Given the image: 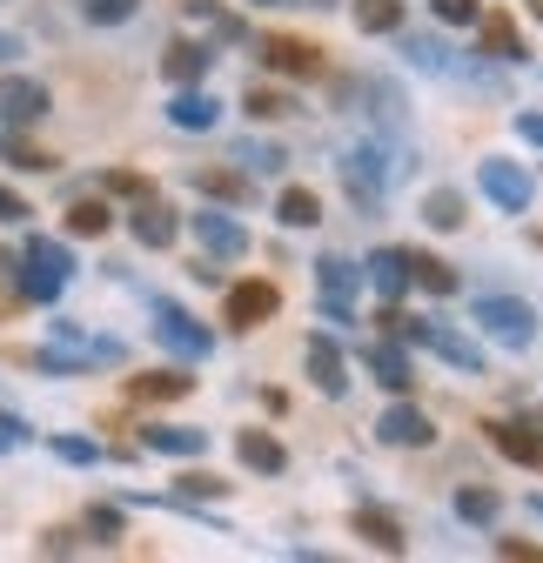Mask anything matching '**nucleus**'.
Returning a JSON list of instances; mask_svg holds the SVG:
<instances>
[{"mask_svg":"<svg viewBox=\"0 0 543 563\" xmlns=\"http://www.w3.org/2000/svg\"><path fill=\"white\" fill-rule=\"evenodd\" d=\"M335 175H343V195L363 208V216H376L383 195H389V181L402 175V148H396V141H383V134H369V141H356V148L335 162Z\"/></svg>","mask_w":543,"mask_h":563,"instance_id":"f257e3e1","label":"nucleus"},{"mask_svg":"<svg viewBox=\"0 0 543 563\" xmlns=\"http://www.w3.org/2000/svg\"><path fill=\"white\" fill-rule=\"evenodd\" d=\"M469 322H477L490 342L517 349V356L536 342V309H530L523 296H477V302H469Z\"/></svg>","mask_w":543,"mask_h":563,"instance_id":"f03ea898","label":"nucleus"},{"mask_svg":"<svg viewBox=\"0 0 543 563\" xmlns=\"http://www.w3.org/2000/svg\"><path fill=\"white\" fill-rule=\"evenodd\" d=\"M148 309H155V342H162V349H175L181 363H209V356H215V329H209V322H195L181 302L155 296Z\"/></svg>","mask_w":543,"mask_h":563,"instance_id":"7ed1b4c3","label":"nucleus"},{"mask_svg":"<svg viewBox=\"0 0 543 563\" xmlns=\"http://www.w3.org/2000/svg\"><path fill=\"white\" fill-rule=\"evenodd\" d=\"M248 47H255V60L268 67V75H282V81H315L322 75V47L315 41H296V34H248Z\"/></svg>","mask_w":543,"mask_h":563,"instance_id":"20e7f679","label":"nucleus"},{"mask_svg":"<svg viewBox=\"0 0 543 563\" xmlns=\"http://www.w3.org/2000/svg\"><path fill=\"white\" fill-rule=\"evenodd\" d=\"M181 229H195V242L209 249L215 262H242V255L255 249V242H248V229L229 216L222 201H215V208H195V216H181Z\"/></svg>","mask_w":543,"mask_h":563,"instance_id":"39448f33","label":"nucleus"},{"mask_svg":"<svg viewBox=\"0 0 543 563\" xmlns=\"http://www.w3.org/2000/svg\"><path fill=\"white\" fill-rule=\"evenodd\" d=\"M276 309H282V289H276V282H229V296H222V322H229L235 335L276 322Z\"/></svg>","mask_w":543,"mask_h":563,"instance_id":"423d86ee","label":"nucleus"},{"mask_svg":"<svg viewBox=\"0 0 543 563\" xmlns=\"http://www.w3.org/2000/svg\"><path fill=\"white\" fill-rule=\"evenodd\" d=\"M128 235H134V242H142L148 255H162V249H175V242H181V208H168L162 195H142V201H134V208H128Z\"/></svg>","mask_w":543,"mask_h":563,"instance_id":"0eeeda50","label":"nucleus"},{"mask_svg":"<svg viewBox=\"0 0 543 563\" xmlns=\"http://www.w3.org/2000/svg\"><path fill=\"white\" fill-rule=\"evenodd\" d=\"M47 114H54L47 81H34V75H0V128H34Z\"/></svg>","mask_w":543,"mask_h":563,"instance_id":"6e6552de","label":"nucleus"},{"mask_svg":"<svg viewBox=\"0 0 543 563\" xmlns=\"http://www.w3.org/2000/svg\"><path fill=\"white\" fill-rule=\"evenodd\" d=\"M363 356V369L389 389V396H410V383H417V363H410V342H396V335H376V342H363L356 349Z\"/></svg>","mask_w":543,"mask_h":563,"instance_id":"1a4fd4ad","label":"nucleus"},{"mask_svg":"<svg viewBox=\"0 0 543 563\" xmlns=\"http://www.w3.org/2000/svg\"><path fill=\"white\" fill-rule=\"evenodd\" d=\"M376 443H383V450H430V443H436V422H430L417 402L396 396V402L376 416Z\"/></svg>","mask_w":543,"mask_h":563,"instance_id":"9d476101","label":"nucleus"},{"mask_svg":"<svg viewBox=\"0 0 543 563\" xmlns=\"http://www.w3.org/2000/svg\"><path fill=\"white\" fill-rule=\"evenodd\" d=\"M302 369L315 383V396H350V356L335 349V335H302Z\"/></svg>","mask_w":543,"mask_h":563,"instance_id":"9b49d317","label":"nucleus"},{"mask_svg":"<svg viewBox=\"0 0 543 563\" xmlns=\"http://www.w3.org/2000/svg\"><path fill=\"white\" fill-rule=\"evenodd\" d=\"M477 188L503 208V216H530V201H536V181H530V168H517V162H484V168H477Z\"/></svg>","mask_w":543,"mask_h":563,"instance_id":"f8f14e48","label":"nucleus"},{"mask_svg":"<svg viewBox=\"0 0 543 563\" xmlns=\"http://www.w3.org/2000/svg\"><path fill=\"white\" fill-rule=\"evenodd\" d=\"M396 47H402V60H410V67H423V75H443V81H484L469 60H456V47H443V41H430V34H402V27H396Z\"/></svg>","mask_w":543,"mask_h":563,"instance_id":"ddd939ff","label":"nucleus"},{"mask_svg":"<svg viewBox=\"0 0 543 563\" xmlns=\"http://www.w3.org/2000/svg\"><path fill=\"white\" fill-rule=\"evenodd\" d=\"M209 67H215V41H168L162 47V75L175 81V88H195V81H209Z\"/></svg>","mask_w":543,"mask_h":563,"instance_id":"4468645a","label":"nucleus"},{"mask_svg":"<svg viewBox=\"0 0 543 563\" xmlns=\"http://www.w3.org/2000/svg\"><path fill=\"white\" fill-rule=\"evenodd\" d=\"M350 530H356L369 550H383V556H402V550H410V530H402L389 510H376V504H356V510H350Z\"/></svg>","mask_w":543,"mask_h":563,"instance_id":"2eb2a0df","label":"nucleus"},{"mask_svg":"<svg viewBox=\"0 0 543 563\" xmlns=\"http://www.w3.org/2000/svg\"><path fill=\"white\" fill-rule=\"evenodd\" d=\"M423 349H436L456 376H484V369H490V363H484V342L463 335V329H443V322H430V342H423Z\"/></svg>","mask_w":543,"mask_h":563,"instance_id":"dca6fc26","label":"nucleus"},{"mask_svg":"<svg viewBox=\"0 0 543 563\" xmlns=\"http://www.w3.org/2000/svg\"><path fill=\"white\" fill-rule=\"evenodd\" d=\"M222 121V101L209 95V88H175V101H168V128H181V134H209Z\"/></svg>","mask_w":543,"mask_h":563,"instance_id":"f3484780","label":"nucleus"},{"mask_svg":"<svg viewBox=\"0 0 543 563\" xmlns=\"http://www.w3.org/2000/svg\"><path fill=\"white\" fill-rule=\"evenodd\" d=\"M363 282H369V289H376L383 302H402V296L417 289V282H410V262H402V249H369Z\"/></svg>","mask_w":543,"mask_h":563,"instance_id":"a211bd4d","label":"nucleus"},{"mask_svg":"<svg viewBox=\"0 0 543 563\" xmlns=\"http://www.w3.org/2000/svg\"><path fill=\"white\" fill-rule=\"evenodd\" d=\"M195 396V369H142V376H128V402H181Z\"/></svg>","mask_w":543,"mask_h":563,"instance_id":"6ab92c4d","label":"nucleus"},{"mask_svg":"<svg viewBox=\"0 0 543 563\" xmlns=\"http://www.w3.org/2000/svg\"><path fill=\"white\" fill-rule=\"evenodd\" d=\"M142 450H155V456H201L209 450V430H188V422H148L142 430Z\"/></svg>","mask_w":543,"mask_h":563,"instance_id":"aec40b11","label":"nucleus"},{"mask_svg":"<svg viewBox=\"0 0 543 563\" xmlns=\"http://www.w3.org/2000/svg\"><path fill=\"white\" fill-rule=\"evenodd\" d=\"M195 188L209 195V201H222V208H248L255 201V175L248 168H201Z\"/></svg>","mask_w":543,"mask_h":563,"instance_id":"412c9836","label":"nucleus"},{"mask_svg":"<svg viewBox=\"0 0 543 563\" xmlns=\"http://www.w3.org/2000/svg\"><path fill=\"white\" fill-rule=\"evenodd\" d=\"M229 489H235L229 476H215V470H195V456H188V470L175 476V489H168L162 504H222Z\"/></svg>","mask_w":543,"mask_h":563,"instance_id":"4be33fe9","label":"nucleus"},{"mask_svg":"<svg viewBox=\"0 0 543 563\" xmlns=\"http://www.w3.org/2000/svg\"><path fill=\"white\" fill-rule=\"evenodd\" d=\"M484 437H490V450H503L510 463H543V437L530 430V422H484Z\"/></svg>","mask_w":543,"mask_h":563,"instance_id":"5701e85b","label":"nucleus"},{"mask_svg":"<svg viewBox=\"0 0 543 563\" xmlns=\"http://www.w3.org/2000/svg\"><path fill=\"white\" fill-rule=\"evenodd\" d=\"M235 456H242V470H255V476H282V470H289V450L268 437V430H242V437H235Z\"/></svg>","mask_w":543,"mask_h":563,"instance_id":"b1692460","label":"nucleus"},{"mask_svg":"<svg viewBox=\"0 0 543 563\" xmlns=\"http://www.w3.org/2000/svg\"><path fill=\"white\" fill-rule=\"evenodd\" d=\"M0 162L21 168V175H54V168H60L41 141H27V128H0Z\"/></svg>","mask_w":543,"mask_h":563,"instance_id":"393cba45","label":"nucleus"},{"mask_svg":"<svg viewBox=\"0 0 543 563\" xmlns=\"http://www.w3.org/2000/svg\"><path fill=\"white\" fill-rule=\"evenodd\" d=\"M450 510L463 517V523H477V530H490L497 517H503V497L490 483H456V497H450Z\"/></svg>","mask_w":543,"mask_h":563,"instance_id":"a878e982","label":"nucleus"},{"mask_svg":"<svg viewBox=\"0 0 543 563\" xmlns=\"http://www.w3.org/2000/svg\"><path fill=\"white\" fill-rule=\"evenodd\" d=\"M477 27H484V60H503V67H510V60H517V67L530 60V47H523V34H517L510 14H484Z\"/></svg>","mask_w":543,"mask_h":563,"instance_id":"bb28decb","label":"nucleus"},{"mask_svg":"<svg viewBox=\"0 0 543 563\" xmlns=\"http://www.w3.org/2000/svg\"><path fill=\"white\" fill-rule=\"evenodd\" d=\"M402 262H410V282H417V289H430V296H456L463 289L456 268L443 255H430V249H402Z\"/></svg>","mask_w":543,"mask_h":563,"instance_id":"cd10ccee","label":"nucleus"},{"mask_svg":"<svg viewBox=\"0 0 543 563\" xmlns=\"http://www.w3.org/2000/svg\"><path fill=\"white\" fill-rule=\"evenodd\" d=\"M14 289H21V302H34V309H54V302H60V289H67V275H54V268H41V262H27V255H21V268H14Z\"/></svg>","mask_w":543,"mask_h":563,"instance_id":"c85d7f7f","label":"nucleus"},{"mask_svg":"<svg viewBox=\"0 0 543 563\" xmlns=\"http://www.w3.org/2000/svg\"><path fill=\"white\" fill-rule=\"evenodd\" d=\"M108 229H114V208L101 195H75V201H67V235H75V242H95Z\"/></svg>","mask_w":543,"mask_h":563,"instance_id":"c756f323","label":"nucleus"},{"mask_svg":"<svg viewBox=\"0 0 543 563\" xmlns=\"http://www.w3.org/2000/svg\"><path fill=\"white\" fill-rule=\"evenodd\" d=\"M350 14H356V34H396L410 0H350Z\"/></svg>","mask_w":543,"mask_h":563,"instance_id":"7c9ffc66","label":"nucleus"},{"mask_svg":"<svg viewBox=\"0 0 543 563\" xmlns=\"http://www.w3.org/2000/svg\"><path fill=\"white\" fill-rule=\"evenodd\" d=\"M276 222L282 229H315L322 222V195L315 188H282L276 195Z\"/></svg>","mask_w":543,"mask_h":563,"instance_id":"2f4dec72","label":"nucleus"},{"mask_svg":"<svg viewBox=\"0 0 543 563\" xmlns=\"http://www.w3.org/2000/svg\"><path fill=\"white\" fill-rule=\"evenodd\" d=\"M463 216H469V208H463V188H430V195H423V222H430L436 235H456Z\"/></svg>","mask_w":543,"mask_h":563,"instance_id":"473e14b6","label":"nucleus"},{"mask_svg":"<svg viewBox=\"0 0 543 563\" xmlns=\"http://www.w3.org/2000/svg\"><path fill=\"white\" fill-rule=\"evenodd\" d=\"M315 282H322V296H356V289H363V262L315 255Z\"/></svg>","mask_w":543,"mask_h":563,"instance_id":"72a5a7b5","label":"nucleus"},{"mask_svg":"<svg viewBox=\"0 0 543 563\" xmlns=\"http://www.w3.org/2000/svg\"><path fill=\"white\" fill-rule=\"evenodd\" d=\"M88 27H128L134 14H142V0H75Z\"/></svg>","mask_w":543,"mask_h":563,"instance_id":"f704fd0d","label":"nucleus"},{"mask_svg":"<svg viewBox=\"0 0 543 563\" xmlns=\"http://www.w3.org/2000/svg\"><path fill=\"white\" fill-rule=\"evenodd\" d=\"M229 162H235V168H248V175H276L289 155L276 148V141H235V155H229Z\"/></svg>","mask_w":543,"mask_h":563,"instance_id":"c9c22d12","label":"nucleus"},{"mask_svg":"<svg viewBox=\"0 0 543 563\" xmlns=\"http://www.w3.org/2000/svg\"><path fill=\"white\" fill-rule=\"evenodd\" d=\"M34 550H41V556H81V550H88V530H81V523H47V530L34 537Z\"/></svg>","mask_w":543,"mask_h":563,"instance_id":"e433bc0d","label":"nucleus"},{"mask_svg":"<svg viewBox=\"0 0 543 563\" xmlns=\"http://www.w3.org/2000/svg\"><path fill=\"white\" fill-rule=\"evenodd\" d=\"M81 530H88V543H101V550H114L128 523H121V510H114V504H88V517H81Z\"/></svg>","mask_w":543,"mask_h":563,"instance_id":"4c0bfd02","label":"nucleus"},{"mask_svg":"<svg viewBox=\"0 0 543 563\" xmlns=\"http://www.w3.org/2000/svg\"><path fill=\"white\" fill-rule=\"evenodd\" d=\"M27 262H41V268H54V275H75V249L67 242H54V235H27V249H21Z\"/></svg>","mask_w":543,"mask_h":563,"instance_id":"58836bf2","label":"nucleus"},{"mask_svg":"<svg viewBox=\"0 0 543 563\" xmlns=\"http://www.w3.org/2000/svg\"><path fill=\"white\" fill-rule=\"evenodd\" d=\"M188 21H201V27H215V41H248V27H242L235 14H222L215 0H188Z\"/></svg>","mask_w":543,"mask_h":563,"instance_id":"ea45409f","label":"nucleus"},{"mask_svg":"<svg viewBox=\"0 0 543 563\" xmlns=\"http://www.w3.org/2000/svg\"><path fill=\"white\" fill-rule=\"evenodd\" d=\"M242 108H248V121H282V114H296V101L282 88H248Z\"/></svg>","mask_w":543,"mask_h":563,"instance_id":"a19ab883","label":"nucleus"},{"mask_svg":"<svg viewBox=\"0 0 543 563\" xmlns=\"http://www.w3.org/2000/svg\"><path fill=\"white\" fill-rule=\"evenodd\" d=\"M47 450H54V456H60V463H75V470H95V463H101V456H108V450H101V443H95V437H54V443H47Z\"/></svg>","mask_w":543,"mask_h":563,"instance_id":"79ce46f5","label":"nucleus"},{"mask_svg":"<svg viewBox=\"0 0 543 563\" xmlns=\"http://www.w3.org/2000/svg\"><path fill=\"white\" fill-rule=\"evenodd\" d=\"M430 14H436L443 27H477V21H484V0H430Z\"/></svg>","mask_w":543,"mask_h":563,"instance_id":"37998d69","label":"nucleus"},{"mask_svg":"<svg viewBox=\"0 0 543 563\" xmlns=\"http://www.w3.org/2000/svg\"><path fill=\"white\" fill-rule=\"evenodd\" d=\"M101 188H108V195H121V201L155 195V181H148V175H134V168H108V175H101Z\"/></svg>","mask_w":543,"mask_h":563,"instance_id":"c03bdc74","label":"nucleus"},{"mask_svg":"<svg viewBox=\"0 0 543 563\" xmlns=\"http://www.w3.org/2000/svg\"><path fill=\"white\" fill-rule=\"evenodd\" d=\"M21 443H34V430H27V422H21L14 409H0V456H8V450H21Z\"/></svg>","mask_w":543,"mask_h":563,"instance_id":"a18cd8bd","label":"nucleus"},{"mask_svg":"<svg viewBox=\"0 0 543 563\" xmlns=\"http://www.w3.org/2000/svg\"><path fill=\"white\" fill-rule=\"evenodd\" d=\"M510 128H517V141L543 148V108H517V114H510Z\"/></svg>","mask_w":543,"mask_h":563,"instance_id":"49530a36","label":"nucleus"},{"mask_svg":"<svg viewBox=\"0 0 543 563\" xmlns=\"http://www.w3.org/2000/svg\"><path fill=\"white\" fill-rule=\"evenodd\" d=\"M497 556H503V563H543V543H517V537H497Z\"/></svg>","mask_w":543,"mask_h":563,"instance_id":"de8ad7c7","label":"nucleus"},{"mask_svg":"<svg viewBox=\"0 0 543 563\" xmlns=\"http://www.w3.org/2000/svg\"><path fill=\"white\" fill-rule=\"evenodd\" d=\"M34 208H27V195H14L8 181H0V222H27Z\"/></svg>","mask_w":543,"mask_h":563,"instance_id":"09e8293b","label":"nucleus"},{"mask_svg":"<svg viewBox=\"0 0 543 563\" xmlns=\"http://www.w3.org/2000/svg\"><path fill=\"white\" fill-rule=\"evenodd\" d=\"M14 268H21V255H14V249H0V282H14Z\"/></svg>","mask_w":543,"mask_h":563,"instance_id":"8fccbe9b","label":"nucleus"},{"mask_svg":"<svg viewBox=\"0 0 543 563\" xmlns=\"http://www.w3.org/2000/svg\"><path fill=\"white\" fill-rule=\"evenodd\" d=\"M14 54H21V41H14V34H0V60H14Z\"/></svg>","mask_w":543,"mask_h":563,"instance_id":"3c124183","label":"nucleus"},{"mask_svg":"<svg viewBox=\"0 0 543 563\" xmlns=\"http://www.w3.org/2000/svg\"><path fill=\"white\" fill-rule=\"evenodd\" d=\"M523 8H530V21H536V27H543V0H523Z\"/></svg>","mask_w":543,"mask_h":563,"instance_id":"603ef678","label":"nucleus"},{"mask_svg":"<svg viewBox=\"0 0 543 563\" xmlns=\"http://www.w3.org/2000/svg\"><path fill=\"white\" fill-rule=\"evenodd\" d=\"M248 8H296V0H248Z\"/></svg>","mask_w":543,"mask_h":563,"instance_id":"864d4df0","label":"nucleus"},{"mask_svg":"<svg viewBox=\"0 0 543 563\" xmlns=\"http://www.w3.org/2000/svg\"><path fill=\"white\" fill-rule=\"evenodd\" d=\"M530 517H543V489H536V497H530Z\"/></svg>","mask_w":543,"mask_h":563,"instance_id":"5fc2aeb1","label":"nucleus"},{"mask_svg":"<svg viewBox=\"0 0 543 563\" xmlns=\"http://www.w3.org/2000/svg\"><path fill=\"white\" fill-rule=\"evenodd\" d=\"M309 8H322V14H329V8H343V0H309Z\"/></svg>","mask_w":543,"mask_h":563,"instance_id":"6e6d98bb","label":"nucleus"}]
</instances>
